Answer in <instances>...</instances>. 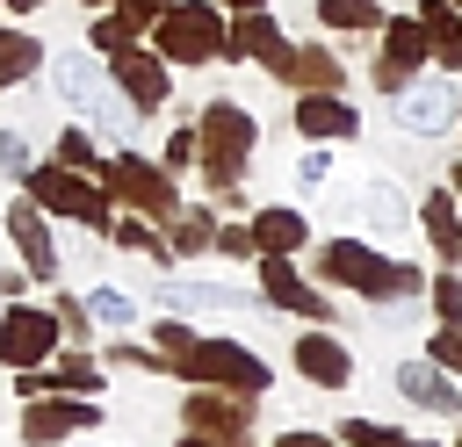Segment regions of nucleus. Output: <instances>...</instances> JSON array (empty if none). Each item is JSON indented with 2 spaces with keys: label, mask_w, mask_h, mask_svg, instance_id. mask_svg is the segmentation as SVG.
<instances>
[{
  "label": "nucleus",
  "mask_w": 462,
  "mask_h": 447,
  "mask_svg": "<svg viewBox=\"0 0 462 447\" xmlns=\"http://www.w3.org/2000/svg\"><path fill=\"white\" fill-rule=\"evenodd\" d=\"M224 58H260L274 79L289 72V43H282V29H274L267 7H238V14H231V50H224Z\"/></svg>",
  "instance_id": "f3484780"
},
{
  "label": "nucleus",
  "mask_w": 462,
  "mask_h": 447,
  "mask_svg": "<svg viewBox=\"0 0 462 447\" xmlns=\"http://www.w3.org/2000/svg\"><path fill=\"white\" fill-rule=\"evenodd\" d=\"M166 245H173V252H209V245H217V216H209V209H173Z\"/></svg>",
  "instance_id": "cd10ccee"
},
{
  "label": "nucleus",
  "mask_w": 462,
  "mask_h": 447,
  "mask_svg": "<svg viewBox=\"0 0 462 447\" xmlns=\"http://www.w3.org/2000/svg\"><path fill=\"white\" fill-rule=\"evenodd\" d=\"M448 187H455V195H462V166H455V180H448Z\"/></svg>",
  "instance_id": "09e8293b"
},
{
  "label": "nucleus",
  "mask_w": 462,
  "mask_h": 447,
  "mask_svg": "<svg viewBox=\"0 0 462 447\" xmlns=\"http://www.w3.org/2000/svg\"><path fill=\"white\" fill-rule=\"evenodd\" d=\"M87 317H94V324H116V332H123V324H137V303H130L123 288L94 281V288H87Z\"/></svg>",
  "instance_id": "c756f323"
},
{
  "label": "nucleus",
  "mask_w": 462,
  "mask_h": 447,
  "mask_svg": "<svg viewBox=\"0 0 462 447\" xmlns=\"http://www.w3.org/2000/svg\"><path fill=\"white\" fill-rule=\"evenodd\" d=\"M318 274L325 281H339V288H354V296H368V303H411L419 288H426V274L411 267V260H383L375 245H361V238H332L325 252H318Z\"/></svg>",
  "instance_id": "f03ea898"
},
{
  "label": "nucleus",
  "mask_w": 462,
  "mask_h": 447,
  "mask_svg": "<svg viewBox=\"0 0 462 447\" xmlns=\"http://www.w3.org/2000/svg\"><path fill=\"white\" fill-rule=\"evenodd\" d=\"M159 303L166 310H209V317H253L267 296H245L231 281H159Z\"/></svg>",
  "instance_id": "dca6fc26"
},
{
  "label": "nucleus",
  "mask_w": 462,
  "mask_h": 447,
  "mask_svg": "<svg viewBox=\"0 0 462 447\" xmlns=\"http://www.w3.org/2000/svg\"><path fill=\"white\" fill-rule=\"evenodd\" d=\"M43 72V43L29 29H0V87H22Z\"/></svg>",
  "instance_id": "a878e982"
},
{
  "label": "nucleus",
  "mask_w": 462,
  "mask_h": 447,
  "mask_svg": "<svg viewBox=\"0 0 462 447\" xmlns=\"http://www.w3.org/2000/svg\"><path fill=\"white\" fill-rule=\"evenodd\" d=\"M108 360H116V368H166V353H159V346L144 353V346H123V339L108 346Z\"/></svg>",
  "instance_id": "a19ab883"
},
{
  "label": "nucleus",
  "mask_w": 462,
  "mask_h": 447,
  "mask_svg": "<svg viewBox=\"0 0 462 447\" xmlns=\"http://www.w3.org/2000/svg\"><path fill=\"white\" fill-rule=\"evenodd\" d=\"M253 144H260L253 108H238L231 94H224V101H202V123H195V166H202V180H209L217 195L238 187V173L253 166Z\"/></svg>",
  "instance_id": "f257e3e1"
},
{
  "label": "nucleus",
  "mask_w": 462,
  "mask_h": 447,
  "mask_svg": "<svg viewBox=\"0 0 462 447\" xmlns=\"http://www.w3.org/2000/svg\"><path fill=\"white\" fill-rule=\"evenodd\" d=\"M51 317H58V332H72V339H87V332H94L87 303H72V296H58V303H51Z\"/></svg>",
  "instance_id": "58836bf2"
},
{
  "label": "nucleus",
  "mask_w": 462,
  "mask_h": 447,
  "mask_svg": "<svg viewBox=\"0 0 462 447\" xmlns=\"http://www.w3.org/2000/svg\"><path fill=\"white\" fill-rule=\"evenodd\" d=\"M419 22H426L433 58H440L448 72H462V7H455V0H426V7H419Z\"/></svg>",
  "instance_id": "393cba45"
},
{
  "label": "nucleus",
  "mask_w": 462,
  "mask_h": 447,
  "mask_svg": "<svg viewBox=\"0 0 462 447\" xmlns=\"http://www.w3.org/2000/svg\"><path fill=\"white\" fill-rule=\"evenodd\" d=\"M29 195L43 202V216H65V224H87V231H108L116 224V195L101 187V173H79V166H29Z\"/></svg>",
  "instance_id": "20e7f679"
},
{
  "label": "nucleus",
  "mask_w": 462,
  "mask_h": 447,
  "mask_svg": "<svg viewBox=\"0 0 462 447\" xmlns=\"http://www.w3.org/2000/svg\"><path fill=\"white\" fill-rule=\"evenodd\" d=\"M188 159H195V130H173V137H166V159H159V166H173V173H180Z\"/></svg>",
  "instance_id": "37998d69"
},
{
  "label": "nucleus",
  "mask_w": 462,
  "mask_h": 447,
  "mask_svg": "<svg viewBox=\"0 0 462 447\" xmlns=\"http://www.w3.org/2000/svg\"><path fill=\"white\" fill-rule=\"evenodd\" d=\"M253 238H260V252H296V245L310 238V216L289 209V202H267V209L253 216Z\"/></svg>",
  "instance_id": "b1692460"
},
{
  "label": "nucleus",
  "mask_w": 462,
  "mask_h": 447,
  "mask_svg": "<svg viewBox=\"0 0 462 447\" xmlns=\"http://www.w3.org/2000/svg\"><path fill=\"white\" fill-rule=\"evenodd\" d=\"M51 87H58V101H65V108H79V115H87L94 130H108V137H123V130L137 123V108H130V101L116 108V94L101 87V65H94L87 50H58Z\"/></svg>",
  "instance_id": "423d86ee"
},
{
  "label": "nucleus",
  "mask_w": 462,
  "mask_h": 447,
  "mask_svg": "<svg viewBox=\"0 0 462 447\" xmlns=\"http://www.w3.org/2000/svg\"><path fill=\"white\" fill-rule=\"evenodd\" d=\"M209 252H231V260H260V238H253V224H217V245Z\"/></svg>",
  "instance_id": "4c0bfd02"
},
{
  "label": "nucleus",
  "mask_w": 462,
  "mask_h": 447,
  "mask_svg": "<svg viewBox=\"0 0 462 447\" xmlns=\"http://www.w3.org/2000/svg\"><path fill=\"white\" fill-rule=\"evenodd\" d=\"M224 7H231V14H238V7H267V0H224Z\"/></svg>",
  "instance_id": "49530a36"
},
{
  "label": "nucleus",
  "mask_w": 462,
  "mask_h": 447,
  "mask_svg": "<svg viewBox=\"0 0 462 447\" xmlns=\"http://www.w3.org/2000/svg\"><path fill=\"white\" fill-rule=\"evenodd\" d=\"M296 180H303V187H325V180H332V159H325V151H303V159H296Z\"/></svg>",
  "instance_id": "79ce46f5"
},
{
  "label": "nucleus",
  "mask_w": 462,
  "mask_h": 447,
  "mask_svg": "<svg viewBox=\"0 0 462 447\" xmlns=\"http://www.w3.org/2000/svg\"><path fill=\"white\" fill-rule=\"evenodd\" d=\"M108 65H116V87H123V101H130L137 115L166 108V58H159V50L123 43V50H108Z\"/></svg>",
  "instance_id": "4468645a"
},
{
  "label": "nucleus",
  "mask_w": 462,
  "mask_h": 447,
  "mask_svg": "<svg viewBox=\"0 0 462 447\" xmlns=\"http://www.w3.org/2000/svg\"><path fill=\"white\" fill-rule=\"evenodd\" d=\"M7 7H14V14H29V7H36V0H7Z\"/></svg>",
  "instance_id": "de8ad7c7"
},
{
  "label": "nucleus",
  "mask_w": 462,
  "mask_h": 447,
  "mask_svg": "<svg viewBox=\"0 0 462 447\" xmlns=\"http://www.w3.org/2000/svg\"><path fill=\"white\" fill-rule=\"evenodd\" d=\"M152 339H159V353H166V368H173V360H180V353L195 346V324H188L180 310H166V317L152 324Z\"/></svg>",
  "instance_id": "7c9ffc66"
},
{
  "label": "nucleus",
  "mask_w": 462,
  "mask_h": 447,
  "mask_svg": "<svg viewBox=\"0 0 462 447\" xmlns=\"http://www.w3.org/2000/svg\"><path fill=\"white\" fill-rule=\"evenodd\" d=\"M180 447H238V440H209V433H180Z\"/></svg>",
  "instance_id": "a18cd8bd"
},
{
  "label": "nucleus",
  "mask_w": 462,
  "mask_h": 447,
  "mask_svg": "<svg viewBox=\"0 0 462 447\" xmlns=\"http://www.w3.org/2000/svg\"><path fill=\"white\" fill-rule=\"evenodd\" d=\"M404 433L397 425H383V418H346L339 425V447H397Z\"/></svg>",
  "instance_id": "2f4dec72"
},
{
  "label": "nucleus",
  "mask_w": 462,
  "mask_h": 447,
  "mask_svg": "<svg viewBox=\"0 0 462 447\" xmlns=\"http://www.w3.org/2000/svg\"><path fill=\"white\" fill-rule=\"evenodd\" d=\"M43 375V389H72V397H94L101 389V360L94 353H58L51 368H36Z\"/></svg>",
  "instance_id": "bb28decb"
},
{
  "label": "nucleus",
  "mask_w": 462,
  "mask_h": 447,
  "mask_svg": "<svg viewBox=\"0 0 462 447\" xmlns=\"http://www.w3.org/2000/svg\"><path fill=\"white\" fill-rule=\"evenodd\" d=\"M318 22H325V29H383L390 14H383L375 0H318Z\"/></svg>",
  "instance_id": "c85d7f7f"
},
{
  "label": "nucleus",
  "mask_w": 462,
  "mask_h": 447,
  "mask_svg": "<svg viewBox=\"0 0 462 447\" xmlns=\"http://www.w3.org/2000/svg\"><path fill=\"white\" fill-rule=\"evenodd\" d=\"M361 216H368V231H375V238H390V245L419 224V209H411V202H404V187H390V180H375V187L361 195Z\"/></svg>",
  "instance_id": "5701e85b"
},
{
  "label": "nucleus",
  "mask_w": 462,
  "mask_h": 447,
  "mask_svg": "<svg viewBox=\"0 0 462 447\" xmlns=\"http://www.w3.org/2000/svg\"><path fill=\"white\" fill-rule=\"evenodd\" d=\"M260 281H267L260 296H267L274 310H296V317H310V324H325V317H332V303H325V296L289 267V252H260Z\"/></svg>",
  "instance_id": "2eb2a0df"
},
{
  "label": "nucleus",
  "mask_w": 462,
  "mask_h": 447,
  "mask_svg": "<svg viewBox=\"0 0 462 447\" xmlns=\"http://www.w3.org/2000/svg\"><path fill=\"white\" fill-rule=\"evenodd\" d=\"M419 224H426L433 252H440L448 267H462V195H455V187H433V195L419 202Z\"/></svg>",
  "instance_id": "412c9836"
},
{
  "label": "nucleus",
  "mask_w": 462,
  "mask_h": 447,
  "mask_svg": "<svg viewBox=\"0 0 462 447\" xmlns=\"http://www.w3.org/2000/svg\"><path fill=\"white\" fill-rule=\"evenodd\" d=\"M397 447H433V440H397Z\"/></svg>",
  "instance_id": "8fccbe9b"
},
{
  "label": "nucleus",
  "mask_w": 462,
  "mask_h": 447,
  "mask_svg": "<svg viewBox=\"0 0 462 447\" xmlns=\"http://www.w3.org/2000/svg\"><path fill=\"white\" fill-rule=\"evenodd\" d=\"M296 94H318V87H346V65H339V50H325V43H289V72H282Z\"/></svg>",
  "instance_id": "4be33fe9"
},
{
  "label": "nucleus",
  "mask_w": 462,
  "mask_h": 447,
  "mask_svg": "<svg viewBox=\"0 0 462 447\" xmlns=\"http://www.w3.org/2000/svg\"><path fill=\"white\" fill-rule=\"evenodd\" d=\"M173 375L209 382V389H245V397H260V389L274 382V368H267L253 346H238V339H202V332H195V346L173 360Z\"/></svg>",
  "instance_id": "39448f33"
},
{
  "label": "nucleus",
  "mask_w": 462,
  "mask_h": 447,
  "mask_svg": "<svg viewBox=\"0 0 462 447\" xmlns=\"http://www.w3.org/2000/svg\"><path fill=\"white\" fill-rule=\"evenodd\" d=\"M58 166H79V173H101V159H94V137H87V130H58Z\"/></svg>",
  "instance_id": "72a5a7b5"
},
{
  "label": "nucleus",
  "mask_w": 462,
  "mask_h": 447,
  "mask_svg": "<svg viewBox=\"0 0 462 447\" xmlns=\"http://www.w3.org/2000/svg\"><path fill=\"white\" fill-rule=\"evenodd\" d=\"M296 130H303L310 144H332V137H354V130H361V115L346 108V94H339V87H318V94H303V101H296Z\"/></svg>",
  "instance_id": "aec40b11"
},
{
  "label": "nucleus",
  "mask_w": 462,
  "mask_h": 447,
  "mask_svg": "<svg viewBox=\"0 0 462 447\" xmlns=\"http://www.w3.org/2000/svg\"><path fill=\"white\" fill-rule=\"evenodd\" d=\"M455 115H462V101H455L448 79H404V87H397V130H411V137H448Z\"/></svg>",
  "instance_id": "9d476101"
},
{
  "label": "nucleus",
  "mask_w": 462,
  "mask_h": 447,
  "mask_svg": "<svg viewBox=\"0 0 462 447\" xmlns=\"http://www.w3.org/2000/svg\"><path fill=\"white\" fill-rule=\"evenodd\" d=\"M101 187H108L116 202H130L137 216H173V173L152 166V159H137V151L101 159Z\"/></svg>",
  "instance_id": "0eeeda50"
},
{
  "label": "nucleus",
  "mask_w": 462,
  "mask_h": 447,
  "mask_svg": "<svg viewBox=\"0 0 462 447\" xmlns=\"http://www.w3.org/2000/svg\"><path fill=\"white\" fill-rule=\"evenodd\" d=\"M397 397L419 404V411H440V418H462V382H448L440 360H397Z\"/></svg>",
  "instance_id": "6ab92c4d"
},
{
  "label": "nucleus",
  "mask_w": 462,
  "mask_h": 447,
  "mask_svg": "<svg viewBox=\"0 0 462 447\" xmlns=\"http://www.w3.org/2000/svg\"><path fill=\"white\" fill-rule=\"evenodd\" d=\"M296 375L318 382V389H346V382H354V353H346V339H332L325 324H310V332L296 339Z\"/></svg>",
  "instance_id": "a211bd4d"
},
{
  "label": "nucleus",
  "mask_w": 462,
  "mask_h": 447,
  "mask_svg": "<svg viewBox=\"0 0 462 447\" xmlns=\"http://www.w3.org/2000/svg\"><path fill=\"white\" fill-rule=\"evenodd\" d=\"M426 58H433V43H426V22H419V14H411V22H404V14H397V22H383V58H375V87H383V94H397V87H404V79H411V72H419Z\"/></svg>",
  "instance_id": "ddd939ff"
},
{
  "label": "nucleus",
  "mask_w": 462,
  "mask_h": 447,
  "mask_svg": "<svg viewBox=\"0 0 462 447\" xmlns=\"http://www.w3.org/2000/svg\"><path fill=\"white\" fill-rule=\"evenodd\" d=\"M433 310L440 317H462V281L455 274H433Z\"/></svg>",
  "instance_id": "ea45409f"
},
{
  "label": "nucleus",
  "mask_w": 462,
  "mask_h": 447,
  "mask_svg": "<svg viewBox=\"0 0 462 447\" xmlns=\"http://www.w3.org/2000/svg\"><path fill=\"white\" fill-rule=\"evenodd\" d=\"M51 353H58V317L29 310V303H7L0 310V368H43Z\"/></svg>",
  "instance_id": "6e6552de"
},
{
  "label": "nucleus",
  "mask_w": 462,
  "mask_h": 447,
  "mask_svg": "<svg viewBox=\"0 0 462 447\" xmlns=\"http://www.w3.org/2000/svg\"><path fill=\"white\" fill-rule=\"evenodd\" d=\"M455 123H462V115H455Z\"/></svg>",
  "instance_id": "5fc2aeb1"
},
{
  "label": "nucleus",
  "mask_w": 462,
  "mask_h": 447,
  "mask_svg": "<svg viewBox=\"0 0 462 447\" xmlns=\"http://www.w3.org/2000/svg\"><path fill=\"white\" fill-rule=\"evenodd\" d=\"M274 447H339V440H332V433H310V425H296V433H282Z\"/></svg>",
  "instance_id": "c03bdc74"
},
{
  "label": "nucleus",
  "mask_w": 462,
  "mask_h": 447,
  "mask_svg": "<svg viewBox=\"0 0 462 447\" xmlns=\"http://www.w3.org/2000/svg\"><path fill=\"white\" fill-rule=\"evenodd\" d=\"M94 7H116V0H94Z\"/></svg>",
  "instance_id": "3c124183"
},
{
  "label": "nucleus",
  "mask_w": 462,
  "mask_h": 447,
  "mask_svg": "<svg viewBox=\"0 0 462 447\" xmlns=\"http://www.w3.org/2000/svg\"><path fill=\"white\" fill-rule=\"evenodd\" d=\"M152 50H159L166 65H217V58L231 50V22H224V7H209V0H173V7L152 22Z\"/></svg>",
  "instance_id": "7ed1b4c3"
},
{
  "label": "nucleus",
  "mask_w": 462,
  "mask_h": 447,
  "mask_svg": "<svg viewBox=\"0 0 462 447\" xmlns=\"http://www.w3.org/2000/svg\"><path fill=\"white\" fill-rule=\"evenodd\" d=\"M29 166H36L29 159V137L22 130H0V180H29Z\"/></svg>",
  "instance_id": "f704fd0d"
},
{
  "label": "nucleus",
  "mask_w": 462,
  "mask_h": 447,
  "mask_svg": "<svg viewBox=\"0 0 462 447\" xmlns=\"http://www.w3.org/2000/svg\"><path fill=\"white\" fill-rule=\"evenodd\" d=\"M7 238H14V252H22V267H29V281H58V238H51V224H43V202L36 195H22V202H7Z\"/></svg>",
  "instance_id": "f8f14e48"
},
{
  "label": "nucleus",
  "mask_w": 462,
  "mask_h": 447,
  "mask_svg": "<svg viewBox=\"0 0 462 447\" xmlns=\"http://www.w3.org/2000/svg\"><path fill=\"white\" fill-rule=\"evenodd\" d=\"M108 231H116V245L152 252V260H166V267H173V245H159V238H152V224H108Z\"/></svg>",
  "instance_id": "e433bc0d"
},
{
  "label": "nucleus",
  "mask_w": 462,
  "mask_h": 447,
  "mask_svg": "<svg viewBox=\"0 0 462 447\" xmlns=\"http://www.w3.org/2000/svg\"><path fill=\"white\" fill-rule=\"evenodd\" d=\"M426 360H440V368H462V317H440V332L426 339Z\"/></svg>",
  "instance_id": "c9c22d12"
},
{
  "label": "nucleus",
  "mask_w": 462,
  "mask_h": 447,
  "mask_svg": "<svg viewBox=\"0 0 462 447\" xmlns=\"http://www.w3.org/2000/svg\"><path fill=\"white\" fill-rule=\"evenodd\" d=\"M94 425H101V411H94L87 397H72V389H65V397L43 389V397H29V411H22V440H29V447H58L65 433H94Z\"/></svg>",
  "instance_id": "9b49d317"
},
{
  "label": "nucleus",
  "mask_w": 462,
  "mask_h": 447,
  "mask_svg": "<svg viewBox=\"0 0 462 447\" xmlns=\"http://www.w3.org/2000/svg\"><path fill=\"white\" fill-rule=\"evenodd\" d=\"M180 425H188V433H209V440H245L253 397H245V389H209V382H195V397H180Z\"/></svg>",
  "instance_id": "1a4fd4ad"
},
{
  "label": "nucleus",
  "mask_w": 462,
  "mask_h": 447,
  "mask_svg": "<svg viewBox=\"0 0 462 447\" xmlns=\"http://www.w3.org/2000/svg\"><path fill=\"white\" fill-rule=\"evenodd\" d=\"M0 310H7V296H0Z\"/></svg>",
  "instance_id": "603ef678"
},
{
  "label": "nucleus",
  "mask_w": 462,
  "mask_h": 447,
  "mask_svg": "<svg viewBox=\"0 0 462 447\" xmlns=\"http://www.w3.org/2000/svg\"><path fill=\"white\" fill-rule=\"evenodd\" d=\"M123 43H137V29H130V14H123V7H108V14L94 22V50L108 58V50H123Z\"/></svg>",
  "instance_id": "473e14b6"
},
{
  "label": "nucleus",
  "mask_w": 462,
  "mask_h": 447,
  "mask_svg": "<svg viewBox=\"0 0 462 447\" xmlns=\"http://www.w3.org/2000/svg\"><path fill=\"white\" fill-rule=\"evenodd\" d=\"M455 447H462V440H455Z\"/></svg>",
  "instance_id": "864d4df0"
}]
</instances>
